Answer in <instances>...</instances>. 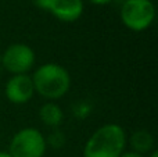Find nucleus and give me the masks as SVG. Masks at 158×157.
Instances as JSON below:
<instances>
[{"label":"nucleus","mask_w":158,"mask_h":157,"mask_svg":"<svg viewBox=\"0 0 158 157\" xmlns=\"http://www.w3.org/2000/svg\"><path fill=\"white\" fill-rule=\"evenodd\" d=\"M126 134L118 124L97 128L85 143V157H119L125 152Z\"/></svg>","instance_id":"nucleus-1"},{"label":"nucleus","mask_w":158,"mask_h":157,"mask_svg":"<svg viewBox=\"0 0 158 157\" xmlns=\"http://www.w3.org/2000/svg\"><path fill=\"white\" fill-rule=\"evenodd\" d=\"M35 92L47 100L63 97L71 88V75L57 63H46L38 67L32 75Z\"/></svg>","instance_id":"nucleus-2"},{"label":"nucleus","mask_w":158,"mask_h":157,"mask_svg":"<svg viewBox=\"0 0 158 157\" xmlns=\"http://www.w3.org/2000/svg\"><path fill=\"white\" fill-rule=\"evenodd\" d=\"M119 17L128 29L142 32L150 28L156 19V6L151 0H125Z\"/></svg>","instance_id":"nucleus-3"},{"label":"nucleus","mask_w":158,"mask_h":157,"mask_svg":"<svg viewBox=\"0 0 158 157\" xmlns=\"http://www.w3.org/2000/svg\"><path fill=\"white\" fill-rule=\"evenodd\" d=\"M47 142L43 134L36 128H22L13 136L8 146L11 157H43Z\"/></svg>","instance_id":"nucleus-4"},{"label":"nucleus","mask_w":158,"mask_h":157,"mask_svg":"<svg viewBox=\"0 0 158 157\" xmlns=\"http://www.w3.org/2000/svg\"><path fill=\"white\" fill-rule=\"evenodd\" d=\"M35 52L25 43H13L2 54V66L13 75L27 74L35 66Z\"/></svg>","instance_id":"nucleus-5"},{"label":"nucleus","mask_w":158,"mask_h":157,"mask_svg":"<svg viewBox=\"0 0 158 157\" xmlns=\"http://www.w3.org/2000/svg\"><path fill=\"white\" fill-rule=\"evenodd\" d=\"M6 97L13 104H25L35 95V86L32 82V77L28 74L13 75L7 81L4 88Z\"/></svg>","instance_id":"nucleus-6"},{"label":"nucleus","mask_w":158,"mask_h":157,"mask_svg":"<svg viewBox=\"0 0 158 157\" xmlns=\"http://www.w3.org/2000/svg\"><path fill=\"white\" fill-rule=\"evenodd\" d=\"M49 11L63 22H75L83 13L82 0H53Z\"/></svg>","instance_id":"nucleus-7"},{"label":"nucleus","mask_w":158,"mask_h":157,"mask_svg":"<svg viewBox=\"0 0 158 157\" xmlns=\"http://www.w3.org/2000/svg\"><path fill=\"white\" fill-rule=\"evenodd\" d=\"M129 143H131L132 152H136V153H139V155L144 156L146 153H150L154 150L156 141H154V136L151 135L148 131L139 129L132 134Z\"/></svg>","instance_id":"nucleus-8"},{"label":"nucleus","mask_w":158,"mask_h":157,"mask_svg":"<svg viewBox=\"0 0 158 157\" xmlns=\"http://www.w3.org/2000/svg\"><path fill=\"white\" fill-rule=\"evenodd\" d=\"M39 118L47 127H58L64 120V113L61 107L54 102H47L39 110Z\"/></svg>","instance_id":"nucleus-9"},{"label":"nucleus","mask_w":158,"mask_h":157,"mask_svg":"<svg viewBox=\"0 0 158 157\" xmlns=\"http://www.w3.org/2000/svg\"><path fill=\"white\" fill-rule=\"evenodd\" d=\"M47 143H50L53 147H61L64 145V142H65V138H64L63 132H53L52 135L49 136V139H46Z\"/></svg>","instance_id":"nucleus-10"},{"label":"nucleus","mask_w":158,"mask_h":157,"mask_svg":"<svg viewBox=\"0 0 158 157\" xmlns=\"http://www.w3.org/2000/svg\"><path fill=\"white\" fill-rule=\"evenodd\" d=\"M52 2L53 0H33L36 7L42 8V10H47V11H49V7H50V4H52Z\"/></svg>","instance_id":"nucleus-11"},{"label":"nucleus","mask_w":158,"mask_h":157,"mask_svg":"<svg viewBox=\"0 0 158 157\" xmlns=\"http://www.w3.org/2000/svg\"><path fill=\"white\" fill-rule=\"evenodd\" d=\"M119 157H144L143 155H139V153H136V152H123L122 155H121Z\"/></svg>","instance_id":"nucleus-12"},{"label":"nucleus","mask_w":158,"mask_h":157,"mask_svg":"<svg viewBox=\"0 0 158 157\" xmlns=\"http://www.w3.org/2000/svg\"><path fill=\"white\" fill-rule=\"evenodd\" d=\"M92 4H96V6H106L108 3H111L112 0H89Z\"/></svg>","instance_id":"nucleus-13"},{"label":"nucleus","mask_w":158,"mask_h":157,"mask_svg":"<svg viewBox=\"0 0 158 157\" xmlns=\"http://www.w3.org/2000/svg\"><path fill=\"white\" fill-rule=\"evenodd\" d=\"M148 157H158V150H153V152H150V156Z\"/></svg>","instance_id":"nucleus-14"},{"label":"nucleus","mask_w":158,"mask_h":157,"mask_svg":"<svg viewBox=\"0 0 158 157\" xmlns=\"http://www.w3.org/2000/svg\"><path fill=\"white\" fill-rule=\"evenodd\" d=\"M0 157H11L8 155V152H0Z\"/></svg>","instance_id":"nucleus-15"},{"label":"nucleus","mask_w":158,"mask_h":157,"mask_svg":"<svg viewBox=\"0 0 158 157\" xmlns=\"http://www.w3.org/2000/svg\"><path fill=\"white\" fill-rule=\"evenodd\" d=\"M0 67H2V53H0Z\"/></svg>","instance_id":"nucleus-16"},{"label":"nucleus","mask_w":158,"mask_h":157,"mask_svg":"<svg viewBox=\"0 0 158 157\" xmlns=\"http://www.w3.org/2000/svg\"><path fill=\"white\" fill-rule=\"evenodd\" d=\"M122 2H125V0H122Z\"/></svg>","instance_id":"nucleus-17"}]
</instances>
